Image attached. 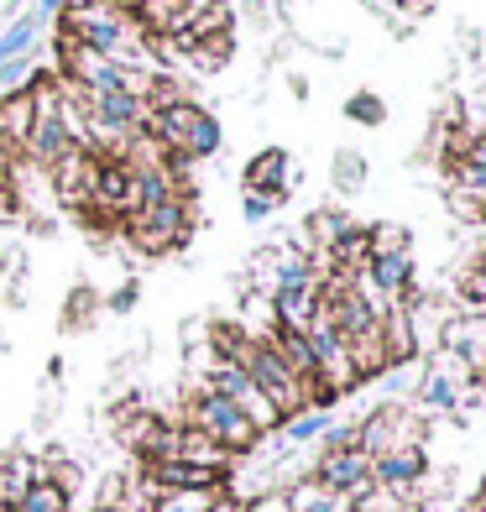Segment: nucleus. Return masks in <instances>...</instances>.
Here are the masks:
<instances>
[{
    "instance_id": "obj_28",
    "label": "nucleus",
    "mask_w": 486,
    "mask_h": 512,
    "mask_svg": "<svg viewBox=\"0 0 486 512\" xmlns=\"http://www.w3.org/2000/svg\"><path fill=\"white\" fill-rule=\"evenodd\" d=\"M283 199H288V189H267V194H246V199H241V215H246L251 225H257V220H267V215H272V209H277V204H283Z\"/></svg>"
},
{
    "instance_id": "obj_8",
    "label": "nucleus",
    "mask_w": 486,
    "mask_h": 512,
    "mask_svg": "<svg viewBox=\"0 0 486 512\" xmlns=\"http://www.w3.org/2000/svg\"><path fill=\"white\" fill-rule=\"evenodd\" d=\"M126 16L142 27V37H178L183 32V21L194 16V0H121Z\"/></svg>"
},
{
    "instance_id": "obj_25",
    "label": "nucleus",
    "mask_w": 486,
    "mask_h": 512,
    "mask_svg": "<svg viewBox=\"0 0 486 512\" xmlns=\"http://www.w3.org/2000/svg\"><path fill=\"white\" fill-rule=\"evenodd\" d=\"M366 236H372V256H377V251H392V256H413V236H408V225H372Z\"/></svg>"
},
{
    "instance_id": "obj_34",
    "label": "nucleus",
    "mask_w": 486,
    "mask_h": 512,
    "mask_svg": "<svg viewBox=\"0 0 486 512\" xmlns=\"http://www.w3.org/2000/svg\"><path fill=\"white\" fill-rule=\"evenodd\" d=\"M16 209V189H11V168H0V215Z\"/></svg>"
},
{
    "instance_id": "obj_13",
    "label": "nucleus",
    "mask_w": 486,
    "mask_h": 512,
    "mask_svg": "<svg viewBox=\"0 0 486 512\" xmlns=\"http://www.w3.org/2000/svg\"><path fill=\"white\" fill-rule=\"evenodd\" d=\"M377 330H382V351H387V366H408L413 356H419V335H413V319L403 304H392L382 319H377Z\"/></svg>"
},
{
    "instance_id": "obj_18",
    "label": "nucleus",
    "mask_w": 486,
    "mask_h": 512,
    "mask_svg": "<svg viewBox=\"0 0 486 512\" xmlns=\"http://www.w3.org/2000/svg\"><path fill=\"white\" fill-rule=\"evenodd\" d=\"M283 497H288V512H345V497L324 492L319 481H293L283 486Z\"/></svg>"
},
{
    "instance_id": "obj_11",
    "label": "nucleus",
    "mask_w": 486,
    "mask_h": 512,
    "mask_svg": "<svg viewBox=\"0 0 486 512\" xmlns=\"http://www.w3.org/2000/svg\"><path fill=\"white\" fill-rule=\"evenodd\" d=\"M68 152H79V136L68 131L63 115H53V121H37L32 136H27V147H21V157H27L32 168H42V173H48L53 162H63Z\"/></svg>"
},
{
    "instance_id": "obj_22",
    "label": "nucleus",
    "mask_w": 486,
    "mask_h": 512,
    "mask_svg": "<svg viewBox=\"0 0 486 512\" xmlns=\"http://www.w3.org/2000/svg\"><path fill=\"white\" fill-rule=\"evenodd\" d=\"M95 309H100V293L79 283L74 293H68V304H63V330H68V335H79L84 324L95 319Z\"/></svg>"
},
{
    "instance_id": "obj_23",
    "label": "nucleus",
    "mask_w": 486,
    "mask_h": 512,
    "mask_svg": "<svg viewBox=\"0 0 486 512\" xmlns=\"http://www.w3.org/2000/svg\"><path fill=\"white\" fill-rule=\"evenodd\" d=\"M189 53H194V63L204 68V74H215V68H225L230 53H236V37H230V32L225 37H204V42H194Z\"/></svg>"
},
{
    "instance_id": "obj_32",
    "label": "nucleus",
    "mask_w": 486,
    "mask_h": 512,
    "mask_svg": "<svg viewBox=\"0 0 486 512\" xmlns=\"http://www.w3.org/2000/svg\"><path fill=\"white\" fill-rule=\"evenodd\" d=\"M241 512H288V497H283V486L277 492H262V497H246Z\"/></svg>"
},
{
    "instance_id": "obj_16",
    "label": "nucleus",
    "mask_w": 486,
    "mask_h": 512,
    "mask_svg": "<svg viewBox=\"0 0 486 512\" xmlns=\"http://www.w3.org/2000/svg\"><path fill=\"white\" fill-rule=\"evenodd\" d=\"M267 189H288V152L283 147H262L246 162V194H267Z\"/></svg>"
},
{
    "instance_id": "obj_39",
    "label": "nucleus",
    "mask_w": 486,
    "mask_h": 512,
    "mask_svg": "<svg viewBox=\"0 0 486 512\" xmlns=\"http://www.w3.org/2000/svg\"><path fill=\"white\" fill-rule=\"evenodd\" d=\"M481 262H486V246H481Z\"/></svg>"
},
{
    "instance_id": "obj_31",
    "label": "nucleus",
    "mask_w": 486,
    "mask_h": 512,
    "mask_svg": "<svg viewBox=\"0 0 486 512\" xmlns=\"http://www.w3.org/2000/svg\"><path fill=\"white\" fill-rule=\"evenodd\" d=\"M136 298H142V288H136V277H126V283L105 298V309H110V314H131V309H136Z\"/></svg>"
},
{
    "instance_id": "obj_5",
    "label": "nucleus",
    "mask_w": 486,
    "mask_h": 512,
    "mask_svg": "<svg viewBox=\"0 0 486 512\" xmlns=\"http://www.w3.org/2000/svg\"><path fill=\"white\" fill-rule=\"evenodd\" d=\"M309 481H319L324 492L345 497V507H351V497H361L366 486H372V460H366L361 450H335V455H319Z\"/></svg>"
},
{
    "instance_id": "obj_17",
    "label": "nucleus",
    "mask_w": 486,
    "mask_h": 512,
    "mask_svg": "<svg viewBox=\"0 0 486 512\" xmlns=\"http://www.w3.org/2000/svg\"><path fill=\"white\" fill-rule=\"evenodd\" d=\"M345 230H351L345 209H314V215H309V230H304V241H309V251H314V246H319V251H335V246L345 241Z\"/></svg>"
},
{
    "instance_id": "obj_33",
    "label": "nucleus",
    "mask_w": 486,
    "mask_h": 512,
    "mask_svg": "<svg viewBox=\"0 0 486 512\" xmlns=\"http://www.w3.org/2000/svg\"><path fill=\"white\" fill-rule=\"evenodd\" d=\"M460 162H471V168H486V131L466 136V152H460Z\"/></svg>"
},
{
    "instance_id": "obj_26",
    "label": "nucleus",
    "mask_w": 486,
    "mask_h": 512,
    "mask_svg": "<svg viewBox=\"0 0 486 512\" xmlns=\"http://www.w3.org/2000/svg\"><path fill=\"white\" fill-rule=\"evenodd\" d=\"M403 507H408V502H403L398 492H387V486H377V481L366 486L361 497H351V512H403Z\"/></svg>"
},
{
    "instance_id": "obj_35",
    "label": "nucleus",
    "mask_w": 486,
    "mask_h": 512,
    "mask_svg": "<svg viewBox=\"0 0 486 512\" xmlns=\"http://www.w3.org/2000/svg\"><path fill=\"white\" fill-rule=\"evenodd\" d=\"M398 11H408V16H424V11H434V0H392Z\"/></svg>"
},
{
    "instance_id": "obj_20",
    "label": "nucleus",
    "mask_w": 486,
    "mask_h": 512,
    "mask_svg": "<svg viewBox=\"0 0 486 512\" xmlns=\"http://www.w3.org/2000/svg\"><path fill=\"white\" fill-rule=\"evenodd\" d=\"M330 178H335V189L340 194H361L366 189V157L361 152H335V162H330Z\"/></svg>"
},
{
    "instance_id": "obj_7",
    "label": "nucleus",
    "mask_w": 486,
    "mask_h": 512,
    "mask_svg": "<svg viewBox=\"0 0 486 512\" xmlns=\"http://www.w3.org/2000/svg\"><path fill=\"white\" fill-rule=\"evenodd\" d=\"M429 476V450L424 445H408V450H392L382 460H372V481L387 486V492H398L403 502L413 497V486H419ZM413 507V502H408Z\"/></svg>"
},
{
    "instance_id": "obj_24",
    "label": "nucleus",
    "mask_w": 486,
    "mask_h": 512,
    "mask_svg": "<svg viewBox=\"0 0 486 512\" xmlns=\"http://www.w3.org/2000/svg\"><path fill=\"white\" fill-rule=\"evenodd\" d=\"M345 115H351L356 126H382L387 121V100L372 95V89H356V95L345 100Z\"/></svg>"
},
{
    "instance_id": "obj_30",
    "label": "nucleus",
    "mask_w": 486,
    "mask_h": 512,
    "mask_svg": "<svg viewBox=\"0 0 486 512\" xmlns=\"http://www.w3.org/2000/svg\"><path fill=\"white\" fill-rule=\"evenodd\" d=\"M445 204H450V215H455V220H471V225H486V209H481V204H471L466 194H455V189H445Z\"/></svg>"
},
{
    "instance_id": "obj_6",
    "label": "nucleus",
    "mask_w": 486,
    "mask_h": 512,
    "mask_svg": "<svg viewBox=\"0 0 486 512\" xmlns=\"http://www.w3.org/2000/svg\"><path fill=\"white\" fill-rule=\"evenodd\" d=\"M95 173H100V152H68L63 162H53L48 168V183H53V199L74 204V209H89V189H95Z\"/></svg>"
},
{
    "instance_id": "obj_19",
    "label": "nucleus",
    "mask_w": 486,
    "mask_h": 512,
    "mask_svg": "<svg viewBox=\"0 0 486 512\" xmlns=\"http://www.w3.org/2000/svg\"><path fill=\"white\" fill-rule=\"evenodd\" d=\"M335 418L330 413H319V408H304V413H293V418H283V429H277V439H283L288 450H304L309 439H319L324 429H330Z\"/></svg>"
},
{
    "instance_id": "obj_4",
    "label": "nucleus",
    "mask_w": 486,
    "mask_h": 512,
    "mask_svg": "<svg viewBox=\"0 0 486 512\" xmlns=\"http://www.w3.org/2000/svg\"><path fill=\"white\" fill-rule=\"evenodd\" d=\"M408 445H424V418L403 403H382L356 424V450L366 460H382V455L408 450Z\"/></svg>"
},
{
    "instance_id": "obj_10",
    "label": "nucleus",
    "mask_w": 486,
    "mask_h": 512,
    "mask_svg": "<svg viewBox=\"0 0 486 512\" xmlns=\"http://www.w3.org/2000/svg\"><path fill=\"white\" fill-rule=\"evenodd\" d=\"M272 324L283 335H309V324L319 319V283L314 288H272Z\"/></svg>"
},
{
    "instance_id": "obj_38",
    "label": "nucleus",
    "mask_w": 486,
    "mask_h": 512,
    "mask_svg": "<svg viewBox=\"0 0 486 512\" xmlns=\"http://www.w3.org/2000/svg\"><path fill=\"white\" fill-rule=\"evenodd\" d=\"M89 512H126V507H89Z\"/></svg>"
},
{
    "instance_id": "obj_29",
    "label": "nucleus",
    "mask_w": 486,
    "mask_h": 512,
    "mask_svg": "<svg viewBox=\"0 0 486 512\" xmlns=\"http://www.w3.org/2000/svg\"><path fill=\"white\" fill-rule=\"evenodd\" d=\"M335 450H356V424H330L319 434V455H335Z\"/></svg>"
},
{
    "instance_id": "obj_9",
    "label": "nucleus",
    "mask_w": 486,
    "mask_h": 512,
    "mask_svg": "<svg viewBox=\"0 0 486 512\" xmlns=\"http://www.w3.org/2000/svg\"><path fill=\"white\" fill-rule=\"evenodd\" d=\"M466 382H471V371L455 366V361L445 356L439 366L424 371V382H419V408H424V413H455V408H460V387H466Z\"/></svg>"
},
{
    "instance_id": "obj_27",
    "label": "nucleus",
    "mask_w": 486,
    "mask_h": 512,
    "mask_svg": "<svg viewBox=\"0 0 486 512\" xmlns=\"http://www.w3.org/2000/svg\"><path fill=\"white\" fill-rule=\"evenodd\" d=\"M460 298H466L471 309H486V262H481V256L460 272Z\"/></svg>"
},
{
    "instance_id": "obj_15",
    "label": "nucleus",
    "mask_w": 486,
    "mask_h": 512,
    "mask_svg": "<svg viewBox=\"0 0 486 512\" xmlns=\"http://www.w3.org/2000/svg\"><path fill=\"white\" fill-rule=\"evenodd\" d=\"M37 126V115H32V95L27 89H11V95H0V136L21 152L27 147V136Z\"/></svg>"
},
{
    "instance_id": "obj_14",
    "label": "nucleus",
    "mask_w": 486,
    "mask_h": 512,
    "mask_svg": "<svg viewBox=\"0 0 486 512\" xmlns=\"http://www.w3.org/2000/svg\"><path fill=\"white\" fill-rule=\"evenodd\" d=\"M32 481H42V460H32L27 450H6L0 455V507H16L32 492Z\"/></svg>"
},
{
    "instance_id": "obj_1",
    "label": "nucleus",
    "mask_w": 486,
    "mask_h": 512,
    "mask_svg": "<svg viewBox=\"0 0 486 512\" xmlns=\"http://www.w3.org/2000/svg\"><path fill=\"white\" fill-rule=\"evenodd\" d=\"M147 136L168 157H189V162H204V157H215L225 147L220 121L204 105H194V100H173V105L152 110L147 115Z\"/></svg>"
},
{
    "instance_id": "obj_37",
    "label": "nucleus",
    "mask_w": 486,
    "mask_h": 512,
    "mask_svg": "<svg viewBox=\"0 0 486 512\" xmlns=\"http://www.w3.org/2000/svg\"><path fill=\"white\" fill-rule=\"evenodd\" d=\"M471 512H486V481H481V492H476V502H471Z\"/></svg>"
},
{
    "instance_id": "obj_36",
    "label": "nucleus",
    "mask_w": 486,
    "mask_h": 512,
    "mask_svg": "<svg viewBox=\"0 0 486 512\" xmlns=\"http://www.w3.org/2000/svg\"><path fill=\"white\" fill-rule=\"evenodd\" d=\"M471 387H476V398L486 403V366H476V371H471Z\"/></svg>"
},
{
    "instance_id": "obj_3",
    "label": "nucleus",
    "mask_w": 486,
    "mask_h": 512,
    "mask_svg": "<svg viewBox=\"0 0 486 512\" xmlns=\"http://www.w3.org/2000/svg\"><path fill=\"white\" fill-rule=\"evenodd\" d=\"M189 230H194L189 194H178L168 204H152V209H131V215H126V236H131V246L142 256H162V251L183 246V241H189Z\"/></svg>"
},
{
    "instance_id": "obj_2",
    "label": "nucleus",
    "mask_w": 486,
    "mask_h": 512,
    "mask_svg": "<svg viewBox=\"0 0 486 512\" xmlns=\"http://www.w3.org/2000/svg\"><path fill=\"white\" fill-rule=\"evenodd\" d=\"M183 429L210 434L225 455H251V450L262 445V434L246 424V413L230 403V398H220V392H204V387L189 398V424H183Z\"/></svg>"
},
{
    "instance_id": "obj_21",
    "label": "nucleus",
    "mask_w": 486,
    "mask_h": 512,
    "mask_svg": "<svg viewBox=\"0 0 486 512\" xmlns=\"http://www.w3.org/2000/svg\"><path fill=\"white\" fill-rule=\"evenodd\" d=\"M68 502H74V497H68L63 486H53L48 476H42V481H32V492L21 497L11 512H68Z\"/></svg>"
},
{
    "instance_id": "obj_12",
    "label": "nucleus",
    "mask_w": 486,
    "mask_h": 512,
    "mask_svg": "<svg viewBox=\"0 0 486 512\" xmlns=\"http://www.w3.org/2000/svg\"><path fill=\"white\" fill-rule=\"evenodd\" d=\"M361 277L387 298V304H403V298L419 288V283H413V256H392V251H377L372 262H366Z\"/></svg>"
}]
</instances>
